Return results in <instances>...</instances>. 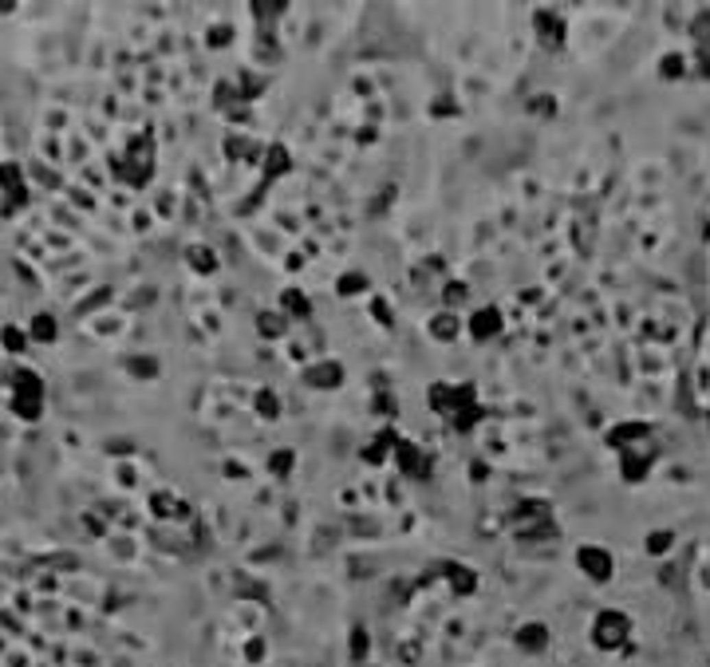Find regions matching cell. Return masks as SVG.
I'll return each mask as SVG.
<instances>
[{
  "label": "cell",
  "mask_w": 710,
  "mask_h": 667,
  "mask_svg": "<svg viewBox=\"0 0 710 667\" xmlns=\"http://www.w3.org/2000/svg\"><path fill=\"white\" fill-rule=\"evenodd\" d=\"M399 462H403V470H407V474H418V478L430 470V466H426V454H423V450H414L410 443H399Z\"/></svg>",
  "instance_id": "1"
},
{
  "label": "cell",
  "mask_w": 710,
  "mask_h": 667,
  "mask_svg": "<svg viewBox=\"0 0 710 667\" xmlns=\"http://www.w3.org/2000/svg\"><path fill=\"white\" fill-rule=\"evenodd\" d=\"M497 324H501V316H497L493 308L477 312V316H473V332H477V340H489V336L497 332Z\"/></svg>",
  "instance_id": "2"
},
{
  "label": "cell",
  "mask_w": 710,
  "mask_h": 667,
  "mask_svg": "<svg viewBox=\"0 0 710 667\" xmlns=\"http://www.w3.org/2000/svg\"><path fill=\"white\" fill-rule=\"evenodd\" d=\"M308 383H316V387L340 383V364H316V371H308Z\"/></svg>",
  "instance_id": "3"
},
{
  "label": "cell",
  "mask_w": 710,
  "mask_h": 667,
  "mask_svg": "<svg viewBox=\"0 0 710 667\" xmlns=\"http://www.w3.org/2000/svg\"><path fill=\"white\" fill-rule=\"evenodd\" d=\"M281 301H284V308H288V312H296V316H308V301H304V292H292V288H288Z\"/></svg>",
  "instance_id": "4"
},
{
  "label": "cell",
  "mask_w": 710,
  "mask_h": 667,
  "mask_svg": "<svg viewBox=\"0 0 710 667\" xmlns=\"http://www.w3.org/2000/svg\"><path fill=\"white\" fill-rule=\"evenodd\" d=\"M430 332H438V340H450V336H454V320H434V324H430Z\"/></svg>",
  "instance_id": "5"
},
{
  "label": "cell",
  "mask_w": 710,
  "mask_h": 667,
  "mask_svg": "<svg viewBox=\"0 0 710 667\" xmlns=\"http://www.w3.org/2000/svg\"><path fill=\"white\" fill-rule=\"evenodd\" d=\"M261 328H265L268 336H281V320H276V316H261Z\"/></svg>",
  "instance_id": "6"
},
{
  "label": "cell",
  "mask_w": 710,
  "mask_h": 667,
  "mask_svg": "<svg viewBox=\"0 0 710 667\" xmlns=\"http://www.w3.org/2000/svg\"><path fill=\"white\" fill-rule=\"evenodd\" d=\"M288 462H292V454H288V450H281V454L272 458V470H276V474H284V470H288Z\"/></svg>",
  "instance_id": "7"
},
{
  "label": "cell",
  "mask_w": 710,
  "mask_h": 667,
  "mask_svg": "<svg viewBox=\"0 0 710 667\" xmlns=\"http://www.w3.org/2000/svg\"><path fill=\"white\" fill-rule=\"evenodd\" d=\"M340 288H344V292H351V288H363V277H347V281H340Z\"/></svg>",
  "instance_id": "8"
}]
</instances>
